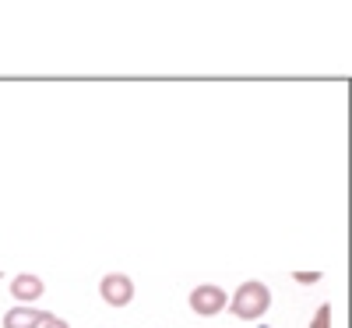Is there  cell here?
Returning <instances> with one entry per match:
<instances>
[{
  "label": "cell",
  "mask_w": 352,
  "mask_h": 328,
  "mask_svg": "<svg viewBox=\"0 0 352 328\" xmlns=\"http://www.w3.org/2000/svg\"><path fill=\"white\" fill-rule=\"evenodd\" d=\"M46 321H50V311H36L25 304H18L4 314V328H43Z\"/></svg>",
  "instance_id": "5b68a950"
},
{
  "label": "cell",
  "mask_w": 352,
  "mask_h": 328,
  "mask_svg": "<svg viewBox=\"0 0 352 328\" xmlns=\"http://www.w3.org/2000/svg\"><path fill=\"white\" fill-rule=\"evenodd\" d=\"M292 279H296V283H303V286H314V283H320V272H296Z\"/></svg>",
  "instance_id": "52a82bcc"
},
{
  "label": "cell",
  "mask_w": 352,
  "mask_h": 328,
  "mask_svg": "<svg viewBox=\"0 0 352 328\" xmlns=\"http://www.w3.org/2000/svg\"><path fill=\"white\" fill-rule=\"evenodd\" d=\"M43 293H46V286H43V279L32 276V272H21V276L11 279V296H14V300H21L25 307L32 304V300H39Z\"/></svg>",
  "instance_id": "277c9868"
},
{
  "label": "cell",
  "mask_w": 352,
  "mask_h": 328,
  "mask_svg": "<svg viewBox=\"0 0 352 328\" xmlns=\"http://www.w3.org/2000/svg\"><path fill=\"white\" fill-rule=\"evenodd\" d=\"M43 328H71V325H67L64 318H56V314H50V321H46Z\"/></svg>",
  "instance_id": "ba28073f"
},
{
  "label": "cell",
  "mask_w": 352,
  "mask_h": 328,
  "mask_svg": "<svg viewBox=\"0 0 352 328\" xmlns=\"http://www.w3.org/2000/svg\"><path fill=\"white\" fill-rule=\"evenodd\" d=\"M226 304H229L226 289H222V286H212V283H204V286H197V289L190 293V311L201 314V318H215V314H222Z\"/></svg>",
  "instance_id": "7a4b0ae2"
},
{
  "label": "cell",
  "mask_w": 352,
  "mask_h": 328,
  "mask_svg": "<svg viewBox=\"0 0 352 328\" xmlns=\"http://www.w3.org/2000/svg\"><path fill=\"white\" fill-rule=\"evenodd\" d=\"M99 293H102V300H106L109 307H127V304L134 300V283H131V276L113 272V276H102Z\"/></svg>",
  "instance_id": "3957f363"
},
{
  "label": "cell",
  "mask_w": 352,
  "mask_h": 328,
  "mask_svg": "<svg viewBox=\"0 0 352 328\" xmlns=\"http://www.w3.org/2000/svg\"><path fill=\"white\" fill-rule=\"evenodd\" d=\"M232 311V318L240 321H257L264 311L272 307V289L264 286L261 279H247L236 293H232V304H226Z\"/></svg>",
  "instance_id": "6da1fadb"
},
{
  "label": "cell",
  "mask_w": 352,
  "mask_h": 328,
  "mask_svg": "<svg viewBox=\"0 0 352 328\" xmlns=\"http://www.w3.org/2000/svg\"><path fill=\"white\" fill-rule=\"evenodd\" d=\"M310 328H331V304H320V307H317Z\"/></svg>",
  "instance_id": "8992f818"
}]
</instances>
